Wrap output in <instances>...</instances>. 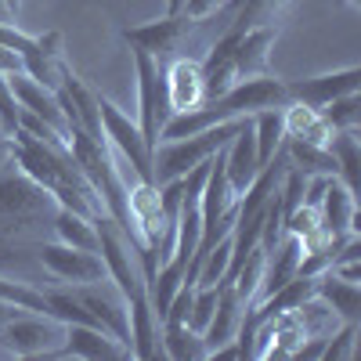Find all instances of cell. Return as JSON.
Returning <instances> with one entry per match:
<instances>
[{
  "label": "cell",
  "instance_id": "cell-1",
  "mask_svg": "<svg viewBox=\"0 0 361 361\" xmlns=\"http://www.w3.org/2000/svg\"><path fill=\"white\" fill-rule=\"evenodd\" d=\"M243 119H228V123L206 127L199 134L177 137V141H159L156 152H152V185H166V180H173V177H185L192 166L214 159L221 148L231 141V134L243 127Z\"/></svg>",
  "mask_w": 361,
  "mask_h": 361
},
{
  "label": "cell",
  "instance_id": "cell-2",
  "mask_svg": "<svg viewBox=\"0 0 361 361\" xmlns=\"http://www.w3.org/2000/svg\"><path fill=\"white\" fill-rule=\"evenodd\" d=\"M54 199L47 188H40L37 180H29L22 170L15 173H0V231L25 235L29 228H37L54 217Z\"/></svg>",
  "mask_w": 361,
  "mask_h": 361
},
{
  "label": "cell",
  "instance_id": "cell-3",
  "mask_svg": "<svg viewBox=\"0 0 361 361\" xmlns=\"http://www.w3.org/2000/svg\"><path fill=\"white\" fill-rule=\"evenodd\" d=\"M66 340V322L44 311H15L0 325V343L15 357H51Z\"/></svg>",
  "mask_w": 361,
  "mask_h": 361
},
{
  "label": "cell",
  "instance_id": "cell-4",
  "mask_svg": "<svg viewBox=\"0 0 361 361\" xmlns=\"http://www.w3.org/2000/svg\"><path fill=\"white\" fill-rule=\"evenodd\" d=\"M134 73H137V130L145 145L156 152L163 123L170 119L166 83H163V62L145 51H134Z\"/></svg>",
  "mask_w": 361,
  "mask_h": 361
},
{
  "label": "cell",
  "instance_id": "cell-5",
  "mask_svg": "<svg viewBox=\"0 0 361 361\" xmlns=\"http://www.w3.org/2000/svg\"><path fill=\"white\" fill-rule=\"evenodd\" d=\"M94 228H98V257L105 260V275L119 286V293H123L127 300L148 293L145 289V275L137 271L134 253H130V238L119 231V224L102 214V217H94Z\"/></svg>",
  "mask_w": 361,
  "mask_h": 361
},
{
  "label": "cell",
  "instance_id": "cell-6",
  "mask_svg": "<svg viewBox=\"0 0 361 361\" xmlns=\"http://www.w3.org/2000/svg\"><path fill=\"white\" fill-rule=\"evenodd\" d=\"M98 112H102L105 145L130 163V170L137 173V180H148V185H152V148L145 145L137 123H134L127 112H119L109 98H102V94H98Z\"/></svg>",
  "mask_w": 361,
  "mask_h": 361
},
{
  "label": "cell",
  "instance_id": "cell-7",
  "mask_svg": "<svg viewBox=\"0 0 361 361\" xmlns=\"http://www.w3.org/2000/svg\"><path fill=\"white\" fill-rule=\"evenodd\" d=\"M202 22H195V18H188L185 11L180 15H163L159 22H145V25H127L123 37L134 51H145V54H152V58H170V54H177L180 47H185L188 40H192V33L199 29Z\"/></svg>",
  "mask_w": 361,
  "mask_h": 361
},
{
  "label": "cell",
  "instance_id": "cell-8",
  "mask_svg": "<svg viewBox=\"0 0 361 361\" xmlns=\"http://www.w3.org/2000/svg\"><path fill=\"white\" fill-rule=\"evenodd\" d=\"M73 296L90 311L105 333H112L119 343L130 350V318H127V296L119 293V286L112 279L102 282H87V286H73Z\"/></svg>",
  "mask_w": 361,
  "mask_h": 361
},
{
  "label": "cell",
  "instance_id": "cell-9",
  "mask_svg": "<svg viewBox=\"0 0 361 361\" xmlns=\"http://www.w3.org/2000/svg\"><path fill=\"white\" fill-rule=\"evenodd\" d=\"M40 253V264L51 271L58 282H73V286H87V282H102L109 279L105 275V260L90 250H76V246H66V243H40L37 246Z\"/></svg>",
  "mask_w": 361,
  "mask_h": 361
},
{
  "label": "cell",
  "instance_id": "cell-10",
  "mask_svg": "<svg viewBox=\"0 0 361 361\" xmlns=\"http://www.w3.org/2000/svg\"><path fill=\"white\" fill-rule=\"evenodd\" d=\"M51 357H83V361H119L130 350L102 325H66V340Z\"/></svg>",
  "mask_w": 361,
  "mask_h": 361
},
{
  "label": "cell",
  "instance_id": "cell-11",
  "mask_svg": "<svg viewBox=\"0 0 361 361\" xmlns=\"http://www.w3.org/2000/svg\"><path fill=\"white\" fill-rule=\"evenodd\" d=\"M163 83H166V102H170V116L173 112H188L199 109L206 102V87H202V66L192 54H177L173 62L163 69Z\"/></svg>",
  "mask_w": 361,
  "mask_h": 361
},
{
  "label": "cell",
  "instance_id": "cell-12",
  "mask_svg": "<svg viewBox=\"0 0 361 361\" xmlns=\"http://www.w3.org/2000/svg\"><path fill=\"white\" fill-rule=\"evenodd\" d=\"M357 87H361V69L347 66V69H336V73H322V76H311V80L289 83V102H304L311 109H322L333 98L357 94Z\"/></svg>",
  "mask_w": 361,
  "mask_h": 361
},
{
  "label": "cell",
  "instance_id": "cell-13",
  "mask_svg": "<svg viewBox=\"0 0 361 361\" xmlns=\"http://www.w3.org/2000/svg\"><path fill=\"white\" fill-rule=\"evenodd\" d=\"M318 224H322L325 238L357 235V195L343 185L340 177L329 180V188L318 202Z\"/></svg>",
  "mask_w": 361,
  "mask_h": 361
},
{
  "label": "cell",
  "instance_id": "cell-14",
  "mask_svg": "<svg viewBox=\"0 0 361 361\" xmlns=\"http://www.w3.org/2000/svg\"><path fill=\"white\" fill-rule=\"evenodd\" d=\"M246 311L250 307L235 296L231 282H217V311H214V318H209V325L202 329L206 357H209V350H217V347H224V343H231L238 336V325H243Z\"/></svg>",
  "mask_w": 361,
  "mask_h": 361
},
{
  "label": "cell",
  "instance_id": "cell-15",
  "mask_svg": "<svg viewBox=\"0 0 361 361\" xmlns=\"http://www.w3.org/2000/svg\"><path fill=\"white\" fill-rule=\"evenodd\" d=\"M279 40V25H257V29H243L235 44V76L250 80V76H264L267 62H271V47Z\"/></svg>",
  "mask_w": 361,
  "mask_h": 361
},
{
  "label": "cell",
  "instance_id": "cell-16",
  "mask_svg": "<svg viewBox=\"0 0 361 361\" xmlns=\"http://www.w3.org/2000/svg\"><path fill=\"white\" fill-rule=\"evenodd\" d=\"M127 318H130V357H159L163 347H159V314L148 304V293L141 296H130L127 300Z\"/></svg>",
  "mask_w": 361,
  "mask_h": 361
},
{
  "label": "cell",
  "instance_id": "cell-17",
  "mask_svg": "<svg viewBox=\"0 0 361 361\" xmlns=\"http://www.w3.org/2000/svg\"><path fill=\"white\" fill-rule=\"evenodd\" d=\"M314 296L336 314V322H357L361 318V289H357V282H343V279L333 275V271H322L318 286H314Z\"/></svg>",
  "mask_w": 361,
  "mask_h": 361
},
{
  "label": "cell",
  "instance_id": "cell-18",
  "mask_svg": "<svg viewBox=\"0 0 361 361\" xmlns=\"http://www.w3.org/2000/svg\"><path fill=\"white\" fill-rule=\"evenodd\" d=\"M282 127H286V137H300V141H311V145H325L333 141V130L322 119L318 109L304 105V102H289L282 109Z\"/></svg>",
  "mask_w": 361,
  "mask_h": 361
},
{
  "label": "cell",
  "instance_id": "cell-19",
  "mask_svg": "<svg viewBox=\"0 0 361 361\" xmlns=\"http://www.w3.org/2000/svg\"><path fill=\"white\" fill-rule=\"evenodd\" d=\"M159 347H163V354L173 357V361H202V357H206L202 333H195L188 322H163V329H159Z\"/></svg>",
  "mask_w": 361,
  "mask_h": 361
},
{
  "label": "cell",
  "instance_id": "cell-20",
  "mask_svg": "<svg viewBox=\"0 0 361 361\" xmlns=\"http://www.w3.org/2000/svg\"><path fill=\"white\" fill-rule=\"evenodd\" d=\"M51 224H54V238H58V243L98 253V228H94V221H90V217L73 214V209H62V206H58L54 217H51Z\"/></svg>",
  "mask_w": 361,
  "mask_h": 361
},
{
  "label": "cell",
  "instance_id": "cell-21",
  "mask_svg": "<svg viewBox=\"0 0 361 361\" xmlns=\"http://www.w3.org/2000/svg\"><path fill=\"white\" fill-rule=\"evenodd\" d=\"M293 0H228L235 11V29H257V25H279L286 18Z\"/></svg>",
  "mask_w": 361,
  "mask_h": 361
},
{
  "label": "cell",
  "instance_id": "cell-22",
  "mask_svg": "<svg viewBox=\"0 0 361 361\" xmlns=\"http://www.w3.org/2000/svg\"><path fill=\"white\" fill-rule=\"evenodd\" d=\"M329 152L336 159V177L357 195V180H361V141L357 130H336L329 141Z\"/></svg>",
  "mask_w": 361,
  "mask_h": 361
},
{
  "label": "cell",
  "instance_id": "cell-23",
  "mask_svg": "<svg viewBox=\"0 0 361 361\" xmlns=\"http://www.w3.org/2000/svg\"><path fill=\"white\" fill-rule=\"evenodd\" d=\"M282 152L289 156V163L300 173H333L336 177V159L325 145H311V141H300V137H282Z\"/></svg>",
  "mask_w": 361,
  "mask_h": 361
},
{
  "label": "cell",
  "instance_id": "cell-24",
  "mask_svg": "<svg viewBox=\"0 0 361 361\" xmlns=\"http://www.w3.org/2000/svg\"><path fill=\"white\" fill-rule=\"evenodd\" d=\"M253 141H257V159L260 166L271 159L282 148V137H286V127H282V109H264L257 112L253 119Z\"/></svg>",
  "mask_w": 361,
  "mask_h": 361
},
{
  "label": "cell",
  "instance_id": "cell-25",
  "mask_svg": "<svg viewBox=\"0 0 361 361\" xmlns=\"http://www.w3.org/2000/svg\"><path fill=\"white\" fill-rule=\"evenodd\" d=\"M322 112V119L329 123V130H357V123H361V98L357 94H343V98H333L329 105H322L318 109Z\"/></svg>",
  "mask_w": 361,
  "mask_h": 361
},
{
  "label": "cell",
  "instance_id": "cell-26",
  "mask_svg": "<svg viewBox=\"0 0 361 361\" xmlns=\"http://www.w3.org/2000/svg\"><path fill=\"white\" fill-rule=\"evenodd\" d=\"M0 300H11L18 307H29V311H44L47 314V300L40 289H33L29 282H15V279H0Z\"/></svg>",
  "mask_w": 361,
  "mask_h": 361
},
{
  "label": "cell",
  "instance_id": "cell-27",
  "mask_svg": "<svg viewBox=\"0 0 361 361\" xmlns=\"http://www.w3.org/2000/svg\"><path fill=\"white\" fill-rule=\"evenodd\" d=\"M354 343H357V322H343V329H340L336 336L329 333V340L322 347V357H329V361H350L357 354Z\"/></svg>",
  "mask_w": 361,
  "mask_h": 361
},
{
  "label": "cell",
  "instance_id": "cell-28",
  "mask_svg": "<svg viewBox=\"0 0 361 361\" xmlns=\"http://www.w3.org/2000/svg\"><path fill=\"white\" fill-rule=\"evenodd\" d=\"M18 98H15V90H11V80L0 73V137H15L18 130Z\"/></svg>",
  "mask_w": 361,
  "mask_h": 361
},
{
  "label": "cell",
  "instance_id": "cell-29",
  "mask_svg": "<svg viewBox=\"0 0 361 361\" xmlns=\"http://www.w3.org/2000/svg\"><path fill=\"white\" fill-rule=\"evenodd\" d=\"M221 8H228V0H185V15L195 22H206L209 15H217Z\"/></svg>",
  "mask_w": 361,
  "mask_h": 361
},
{
  "label": "cell",
  "instance_id": "cell-30",
  "mask_svg": "<svg viewBox=\"0 0 361 361\" xmlns=\"http://www.w3.org/2000/svg\"><path fill=\"white\" fill-rule=\"evenodd\" d=\"M329 271H333L336 279H343V282H361V260H333Z\"/></svg>",
  "mask_w": 361,
  "mask_h": 361
},
{
  "label": "cell",
  "instance_id": "cell-31",
  "mask_svg": "<svg viewBox=\"0 0 361 361\" xmlns=\"http://www.w3.org/2000/svg\"><path fill=\"white\" fill-rule=\"evenodd\" d=\"M0 73H4V76H18V73H25L22 54L11 51V47H0Z\"/></svg>",
  "mask_w": 361,
  "mask_h": 361
},
{
  "label": "cell",
  "instance_id": "cell-32",
  "mask_svg": "<svg viewBox=\"0 0 361 361\" xmlns=\"http://www.w3.org/2000/svg\"><path fill=\"white\" fill-rule=\"evenodd\" d=\"M185 11V0H166V15H180Z\"/></svg>",
  "mask_w": 361,
  "mask_h": 361
},
{
  "label": "cell",
  "instance_id": "cell-33",
  "mask_svg": "<svg viewBox=\"0 0 361 361\" xmlns=\"http://www.w3.org/2000/svg\"><path fill=\"white\" fill-rule=\"evenodd\" d=\"M4 4H8V11L18 18V11H22V0H4Z\"/></svg>",
  "mask_w": 361,
  "mask_h": 361
},
{
  "label": "cell",
  "instance_id": "cell-34",
  "mask_svg": "<svg viewBox=\"0 0 361 361\" xmlns=\"http://www.w3.org/2000/svg\"><path fill=\"white\" fill-rule=\"evenodd\" d=\"M8 18H15V15L8 11V4H4V0H0V22H8Z\"/></svg>",
  "mask_w": 361,
  "mask_h": 361
},
{
  "label": "cell",
  "instance_id": "cell-35",
  "mask_svg": "<svg viewBox=\"0 0 361 361\" xmlns=\"http://www.w3.org/2000/svg\"><path fill=\"white\" fill-rule=\"evenodd\" d=\"M333 4H340V8H350V4H357V0H333Z\"/></svg>",
  "mask_w": 361,
  "mask_h": 361
}]
</instances>
